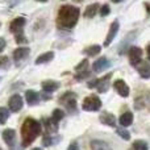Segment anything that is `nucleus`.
Returning <instances> with one entry per match:
<instances>
[{
  "label": "nucleus",
  "mask_w": 150,
  "mask_h": 150,
  "mask_svg": "<svg viewBox=\"0 0 150 150\" xmlns=\"http://www.w3.org/2000/svg\"><path fill=\"white\" fill-rule=\"evenodd\" d=\"M90 71H87V73H82V74H76V75H75V79H76V80H82V79H84V78H88V76H90Z\"/></svg>",
  "instance_id": "nucleus-31"
},
{
  "label": "nucleus",
  "mask_w": 150,
  "mask_h": 150,
  "mask_svg": "<svg viewBox=\"0 0 150 150\" xmlns=\"http://www.w3.org/2000/svg\"><path fill=\"white\" fill-rule=\"evenodd\" d=\"M109 66H111V62H109L105 57L99 58V59H96L95 62L92 63V71L93 73H101L103 70L108 69Z\"/></svg>",
  "instance_id": "nucleus-11"
},
{
  "label": "nucleus",
  "mask_w": 150,
  "mask_h": 150,
  "mask_svg": "<svg viewBox=\"0 0 150 150\" xmlns=\"http://www.w3.org/2000/svg\"><path fill=\"white\" fill-rule=\"evenodd\" d=\"M0 150H1V148H0Z\"/></svg>",
  "instance_id": "nucleus-41"
},
{
  "label": "nucleus",
  "mask_w": 150,
  "mask_h": 150,
  "mask_svg": "<svg viewBox=\"0 0 150 150\" xmlns=\"http://www.w3.org/2000/svg\"><path fill=\"white\" fill-rule=\"evenodd\" d=\"M101 108V100L99 99V96L96 95H90L87 98H84L82 103V109L83 111H88V112H95L99 111Z\"/></svg>",
  "instance_id": "nucleus-5"
},
{
  "label": "nucleus",
  "mask_w": 150,
  "mask_h": 150,
  "mask_svg": "<svg viewBox=\"0 0 150 150\" xmlns=\"http://www.w3.org/2000/svg\"><path fill=\"white\" fill-rule=\"evenodd\" d=\"M41 87L45 92L52 93V92H54V91H57L58 88H59V83L55 82V80H53V79H49V80H44V82L41 83Z\"/></svg>",
  "instance_id": "nucleus-14"
},
{
  "label": "nucleus",
  "mask_w": 150,
  "mask_h": 150,
  "mask_svg": "<svg viewBox=\"0 0 150 150\" xmlns=\"http://www.w3.org/2000/svg\"><path fill=\"white\" fill-rule=\"evenodd\" d=\"M133 150H149V146L145 141L137 140L133 142Z\"/></svg>",
  "instance_id": "nucleus-26"
},
{
  "label": "nucleus",
  "mask_w": 150,
  "mask_h": 150,
  "mask_svg": "<svg viewBox=\"0 0 150 150\" xmlns=\"http://www.w3.org/2000/svg\"><path fill=\"white\" fill-rule=\"evenodd\" d=\"M32 150H41V149H38V148H34V149H32Z\"/></svg>",
  "instance_id": "nucleus-39"
},
{
  "label": "nucleus",
  "mask_w": 150,
  "mask_h": 150,
  "mask_svg": "<svg viewBox=\"0 0 150 150\" xmlns=\"http://www.w3.org/2000/svg\"><path fill=\"white\" fill-rule=\"evenodd\" d=\"M88 66H90V62H88V59H82V62L79 63V65H76V67H75V71H76V74H82V73H87L88 70Z\"/></svg>",
  "instance_id": "nucleus-23"
},
{
  "label": "nucleus",
  "mask_w": 150,
  "mask_h": 150,
  "mask_svg": "<svg viewBox=\"0 0 150 150\" xmlns=\"http://www.w3.org/2000/svg\"><path fill=\"white\" fill-rule=\"evenodd\" d=\"M117 134L120 136L121 138H124V140H130V134H129V132L128 130H125V129H122V128H119L117 129Z\"/></svg>",
  "instance_id": "nucleus-29"
},
{
  "label": "nucleus",
  "mask_w": 150,
  "mask_h": 150,
  "mask_svg": "<svg viewBox=\"0 0 150 150\" xmlns=\"http://www.w3.org/2000/svg\"><path fill=\"white\" fill-rule=\"evenodd\" d=\"M99 120L104 125H108V127H112V128L116 127V117L112 113H109V112H103L100 115V117H99Z\"/></svg>",
  "instance_id": "nucleus-13"
},
{
  "label": "nucleus",
  "mask_w": 150,
  "mask_h": 150,
  "mask_svg": "<svg viewBox=\"0 0 150 150\" xmlns=\"http://www.w3.org/2000/svg\"><path fill=\"white\" fill-rule=\"evenodd\" d=\"M119 28H120L119 20H115L113 23L111 24V26H109L108 34H107V37H105V41H104V46H109V45H111V42L115 40V37H116L117 32H119Z\"/></svg>",
  "instance_id": "nucleus-9"
},
{
  "label": "nucleus",
  "mask_w": 150,
  "mask_h": 150,
  "mask_svg": "<svg viewBox=\"0 0 150 150\" xmlns=\"http://www.w3.org/2000/svg\"><path fill=\"white\" fill-rule=\"evenodd\" d=\"M146 53H148V58L150 61V45H148V47H146Z\"/></svg>",
  "instance_id": "nucleus-35"
},
{
  "label": "nucleus",
  "mask_w": 150,
  "mask_h": 150,
  "mask_svg": "<svg viewBox=\"0 0 150 150\" xmlns=\"http://www.w3.org/2000/svg\"><path fill=\"white\" fill-rule=\"evenodd\" d=\"M67 150H79V148H78V144L76 142L70 144V146L67 148Z\"/></svg>",
  "instance_id": "nucleus-34"
},
{
  "label": "nucleus",
  "mask_w": 150,
  "mask_h": 150,
  "mask_svg": "<svg viewBox=\"0 0 150 150\" xmlns=\"http://www.w3.org/2000/svg\"><path fill=\"white\" fill-rule=\"evenodd\" d=\"M83 52H84V54L88 55V57H95V55H98L99 53L101 52V46L100 45H92V46L86 47Z\"/></svg>",
  "instance_id": "nucleus-22"
},
{
  "label": "nucleus",
  "mask_w": 150,
  "mask_h": 150,
  "mask_svg": "<svg viewBox=\"0 0 150 150\" xmlns=\"http://www.w3.org/2000/svg\"><path fill=\"white\" fill-rule=\"evenodd\" d=\"M109 13H111V8H109L108 4H104L100 7V16L101 17H104V16H108Z\"/></svg>",
  "instance_id": "nucleus-30"
},
{
  "label": "nucleus",
  "mask_w": 150,
  "mask_h": 150,
  "mask_svg": "<svg viewBox=\"0 0 150 150\" xmlns=\"http://www.w3.org/2000/svg\"><path fill=\"white\" fill-rule=\"evenodd\" d=\"M25 100L29 105H36L40 101V95L34 90H28L25 91Z\"/></svg>",
  "instance_id": "nucleus-15"
},
{
  "label": "nucleus",
  "mask_w": 150,
  "mask_h": 150,
  "mask_svg": "<svg viewBox=\"0 0 150 150\" xmlns=\"http://www.w3.org/2000/svg\"><path fill=\"white\" fill-rule=\"evenodd\" d=\"M41 122L37 120L28 117L24 120L21 127V138H23V146H29L40 134H41Z\"/></svg>",
  "instance_id": "nucleus-2"
},
{
  "label": "nucleus",
  "mask_w": 150,
  "mask_h": 150,
  "mask_svg": "<svg viewBox=\"0 0 150 150\" xmlns=\"http://www.w3.org/2000/svg\"><path fill=\"white\" fill-rule=\"evenodd\" d=\"M5 45H7V42H5V40L3 38V37H0V53H1L3 50L5 49Z\"/></svg>",
  "instance_id": "nucleus-33"
},
{
  "label": "nucleus",
  "mask_w": 150,
  "mask_h": 150,
  "mask_svg": "<svg viewBox=\"0 0 150 150\" xmlns=\"http://www.w3.org/2000/svg\"><path fill=\"white\" fill-rule=\"evenodd\" d=\"M36 1H40V3H46L47 0H36Z\"/></svg>",
  "instance_id": "nucleus-37"
},
{
  "label": "nucleus",
  "mask_w": 150,
  "mask_h": 150,
  "mask_svg": "<svg viewBox=\"0 0 150 150\" xmlns=\"http://www.w3.org/2000/svg\"><path fill=\"white\" fill-rule=\"evenodd\" d=\"M29 53H30L29 47H17V49H15V52H13V59H15L16 63L21 62L23 59H25V58L28 57Z\"/></svg>",
  "instance_id": "nucleus-12"
},
{
  "label": "nucleus",
  "mask_w": 150,
  "mask_h": 150,
  "mask_svg": "<svg viewBox=\"0 0 150 150\" xmlns=\"http://www.w3.org/2000/svg\"><path fill=\"white\" fill-rule=\"evenodd\" d=\"M137 71L144 79H149L150 78V63L146 61H142L140 65L137 66Z\"/></svg>",
  "instance_id": "nucleus-16"
},
{
  "label": "nucleus",
  "mask_w": 150,
  "mask_h": 150,
  "mask_svg": "<svg viewBox=\"0 0 150 150\" xmlns=\"http://www.w3.org/2000/svg\"><path fill=\"white\" fill-rule=\"evenodd\" d=\"M9 117V111L4 107H0V124H5Z\"/></svg>",
  "instance_id": "nucleus-27"
},
{
  "label": "nucleus",
  "mask_w": 150,
  "mask_h": 150,
  "mask_svg": "<svg viewBox=\"0 0 150 150\" xmlns=\"http://www.w3.org/2000/svg\"><path fill=\"white\" fill-rule=\"evenodd\" d=\"M25 17H16L15 20L11 21L9 24V30L15 34V40L17 44H23L26 42V38L24 36V26H25Z\"/></svg>",
  "instance_id": "nucleus-3"
},
{
  "label": "nucleus",
  "mask_w": 150,
  "mask_h": 150,
  "mask_svg": "<svg viewBox=\"0 0 150 150\" xmlns=\"http://www.w3.org/2000/svg\"><path fill=\"white\" fill-rule=\"evenodd\" d=\"M128 55H129V62L132 66H134V67H137L138 65H140L141 62H142V49L138 46H132L129 49V53H128Z\"/></svg>",
  "instance_id": "nucleus-6"
},
{
  "label": "nucleus",
  "mask_w": 150,
  "mask_h": 150,
  "mask_svg": "<svg viewBox=\"0 0 150 150\" xmlns=\"http://www.w3.org/2000/svg\"><path fill=\"white\" fill-rule=\"evenodd\" d=\"M53 58H54V52H46V53H44V54L38 55L37 59L34 61V63H36V65H44V63L50 62Z\"/></svg>",
  "instance_id": "nucleus-18"
},
{
  "label": "nucleus",
  "mask_w": 150,
  "mask_h": 150,
  "mask_svg": "<svg viewBox=\"0 0 150 150\" xmlns=\"http://www.w3.org/2000/svg\"><path fill=\"white\" fill-rule=\"evenodd\" d=\"M11 66L9 58L7 55H0V69H8Z\"/></svg>",
  "instance_id": "nucleus-28"
},
{
  "label": "nucleus",
  "mask_w": 150,
  "mask_h": 150,
  "mask_svg": "<svg viewBox=\"0 0 150 150\" xmlns=\"http://www.w3.org/2000/svg\"><path fill=\"white\" fill-rule=\"evenodd\" d=\"M113 88L117 91V93H119L120 96H122V98H128V96H129V91H130L129 86H128L122 79L115 80L113 82Z\"/></svg>",
  "instance_id": "nucleus-10"
},
{
  "label": "nucleus",
  "mask_w": 150,
  "mask_h": 150,
  "mask_svg": "<svg viewBox=\"0 0 150 150\" xmlns=\"http://www.w3.org/2000/svg\"><path fill=\"white\" fill-rule=\"evenodd\" d=\"M120 124H121V127H124V128H127V127H129V125H132V122H133V113L132 112H125V113H122L121 116H120Z\"/></svg>",
  "instance_id": "nucleus-19"
},
{
  "label": "nucleus",
  "mask_w": 150,
  "mask_h": 150,
  "mask_svg": "<svg viewBox=\"0 0 150 150\" xmlns=\"http://www.w3.org/2000/svg\"><path fill=\"white\" fill-rule=\"evenodd\" d=\"M23 105H24L23 98H21L18 93H15V95H12V96L9 98V100H8V107H9V109H11L12 112H18V111H21Z\"/></svg>",
  "instance_id": "nucleus-8"
},
{
  "label": "nucleus",
  "mask_w": 150,
  "mask_h": 150,
  "mask_svg": "<svg viewBox=\"0 0 150 150\" xmlns=\"http://www.w3.org/2000/svg\"><path fill=\"white\" fill-rule=\"evenodd\" d=\"M111 1H112V3H121L122 0H111Z\"/></svg>",
  "instance_id": "nucleus-36"
},
{
  "label": "nucleus",
  "mask_w": 150,
  "mask_h": 150,
  "mask_svg": "<svg viewBox=\"0 0 150 150\" xmlns=\"http://www.w3.org/2000/svg\"><path fill=\"white\" fill-rule=\"evenodd\" d=\"M91 148H92V150H112L108 144L104 142V141H100V140L91 141Z\"/></svg>",
  "instance_id": "nucleus-20"
},
{
  "label": "nucleus",
  "mask_w": 150,
  "mask_h": 150,
  "mask_svg": "<svg viewBox=\"0 0 150 150\" xmlns=\"http://www.w3.org/2000/svg\"><path fill=\"white\" fill-rule=\"evenodd\" d=\"M52 142H53L52 138H50L49 136H45V137H44V141H42V144H44L45 146H50V145H52Z\"/></svg>",
  "instance_id": "nucleus-32"
},
{
  "label": "nucleus",
  "mask_w": 150,
  "mask_h": 150,
  "mask_svg": "<svg viewBox=\"0 0 150 150\" xmlns=\"http://www.w3.org/2000/svg\"><path fill=\"white\" fill-rule=\"evenodd\" d=\"M74 1H83V0H74Z\"/></svg>",
  "instance_id": "nucleus-40"
},
{
  "label": "nucleus",
  "mask_w": 150,
  "mask_h": 150,
  "mask_svg": "<svg viewBox=\"0 0 150 150\" xmlns=\"http://www.w3.org/2000/svg\"><path fill=\"white\" fill-rule=\"evenodd\" d=\"M61 103L65 104L67 111L76 112V100H75V93L73 92H66L65 95L61 98Z\"/></svg>",
  "instance_id": "nucleus-7"
},
{
  "label": "nucleus",
  "mask_w": 150,
  "mask_h": 150,
  "mask_svg": "<svg viewBox=\"0 0 150 150\" xmlns=\"http://www.w3.org/2000/svg\"><path fill=\"white\" fill-rule=\"evenodd\" d=\"M80 16V11L74 5H62L57 15V25L62 29H71L76 25Z\"/></svg>",
  "instance_id": "nucleus-1"
},
{
  "label": "nucleus",
  "mask_w": 150,
  "mask_h": 150,
  "mask_svg": "<svg viewBox=\"0 0 150 150\" xmlns=\"http://www.w3.org/2000/svg\"><path fill=\"white\" fill-rule=\"evenodd\" d=\"M44 121H45V127H46L47 132H49V133H50V132H57V129H58V124H57V122L53 121L52 117H50L49 120L45 119Z\"/></svg>",
  "instance_id": "nucleus-24"
},
{
  "label": "nucleus",
  "mask_w": 150,
  "mask_h": 150,
  "mask_svg": "<svg viewBox=\"0 0 150 150\" xmlns=\"http://www.w3.org/2000/svg\"><path fill=\"white\" fill-rule=\"evenodd\" d=\"M63 117H65V112H63L62 109H58V108H57V109H54V111H53L52 120H53L54 122H57V124H58V122H59L61 120L63 119Z\"/></svg>",
  "instance_id": "nucleus-25"
},
{
  "label": "nucleus",
  "mask_w": 150,
  "mask_h": 150,
  "mask_svg": "<svg viewBox=\"0 0 150 150\" xmlns=\"http://www.w3.org/2000/svg\"><path fill=\"white\" fill-rule=\"evenodd\" d=\"M3 140L5 141L9 148H12L13 144H15V140H16V132L13 129H5L3 132Z\"/></svg>",
  "instance_id": "nucleus-17"
},
{
  "label": "nucleus",
  "mask_w": 150,
  "mask_h": 150,
  "mask_svg": "<svg viewBox=\"0 0 150 150\" xmlns=\"http://www.w3.org/2000/svg\"><path fill=\"white\" fill-rule=\"evenodd\" d=\"M99 7H100V5H99L98 3H95V4H91V5H88V7L86 8V11H84V13H83V16H84V17H87V18L93 17V16L96 15V12H98Z\"/></svg>",
  "instance_id": "nucleus-21"
},
{
  "label": "nucleus",
  "mask_w": 150,
  "mask_h": 150,
  "mask_svg": "<svg viewBox=\"0 0 150 150\" xmlns=\"http://www.w3.org/2000/svg\"><path fill=\"white\" fill-rule=\"evenodd\" d=\"M112 78V73L105 74L103 78L100 79H93L92 82H88L87 83V87L88 88H98L99 92H107L109 88V79Z\"/></svg>",
  "instance_id": "nucleus-4"
},
{
  "label": "nucleus",
  "mask_w": 150,
  "mask_h": 150,
  "mask_svg": "<svg viewBox=\"0 0 150 150\" xmlns=\"http://www.w3.org/2000/svg\"><path fill=\"white\" fill-rule=\"evenodd\" d=\"M146 7H148V12H150V4H146Z\"/></svg>",
  "instance_id": "nucleus-38"
}]
</instances>
